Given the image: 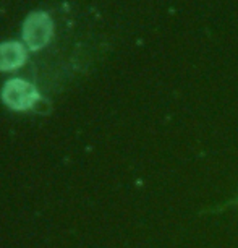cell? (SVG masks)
<instances>
[{
    "label": "cell",
    "mask_w": 238,
    "mask_h": 248,
    "mask_svg": "<svg viewBox=\"0 0 238 248\" xmlns=\"http://www.w3.org/2000/svg\"><path fill=\"white\" fill-rule=\"evenodd\" d=\"M3 102L15 110H28L39 101V93L30 83L23 81L20 78L10 79L2 91Z\"/></svg>",
    "instance_id": "obj_2"
},
{
    "label": "cell",
    "mask_w": 238,
    "mask_h": 248,
    "mask_svg": "<svg viewBox=\"0 0 238 248\" xmlns=\"http://www.w3.org/2000/svg\"><path fill=\"white\" fill-rule=\"evenodd\" d=\"M26 60V52L20 43H5L0 46V70H15Z\"/></svg>",
    "instance_id": "obj_3"
},
{
    "label": "cell",
    "mask_w": 238,
    "mask_h": 248,
    "mask_svg": "<svg viewBox=\"0 0 238 248\" xmlns=\"http://www.w3.org/2000/svg\"><path fill=\"white\" fill-rule=\"evenodd\" d=\"M52 31L54 25L47 13L34 12L26 18L25 25H23V39L30 49L39 50L49 44Z\"/></svg>",
    "instance_id": "obj_1"
}]
</instances>
